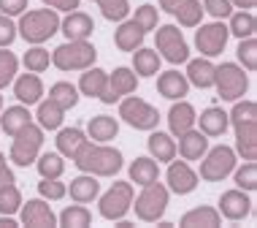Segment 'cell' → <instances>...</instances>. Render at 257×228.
<instances>
[{
  "instance_id": "1",
  "label": "cell",
  "mask_w": 257,
  "mask_h": 228,
  "mask_svg": "<svg viewBox=\"0 0 257 228\" xmlns=\"http://www.w3.org/2000/svg\"><path fill=\"white\" fill-rule=\"evenodd\" d=\"M73 163L79 171L92 177H114L122 171V152L108 147V144H98V141H87L84 147L73 155Z\"/></svg>"
},
{
  "instance_id": "2",
  "label": "cell",
  "mask_w": 257,
  "mask_h": 228,
  "mask_svg": "<svg viewBox=\"0 0 257 228\" xmlns=\"http://www.w3.org/2000/svg\"><path fill=\"white\" fill-rule=\"evenodd\" d=\"M54 33H60V17L54 9H36V11H22L17 25V36H22L27 44H44Z\"/></svg>"
},
{
  "instance_id": "3",
  "label": "cell",
  "mask_w": 257,
  "mask_h": 228,
  "mask_svg": "<svg viewBox=\"0 0 257 228\" xmlns=\"http://www.w3.org/2000/svg\"><path fill=\"white\" fill-rule=\"evenodd\" d=\"M98 60V49L89 41H65L52 52V65L60 71H84V68L95 65Z\"/></svg>"
},
{
  "instance_id": "4",
  "label": "cell",
  "mask_w": 257,
  "mask_h": 228,
  "mask_svg": "<svg viewBox=\"0 0 257 228\" xmlns=\"http://www.w3.org/2000/svg\"><path fill=\"white\" fill-rule=\"evenodd\" d=\"M41 147H44V128L36 125V122H27L22 130L14 133V141H11V152H9V161L14 166H27L36 163V158L41 155Z\"/></svg>"
},
{
  "instance_id": "5",
  "label": "cell",
  "mask_w": 257,
  "mask_h": 228,
  "mask_svg": "<svg viewBox=\"0 0 257 228\" xmlns=\"http://www.w3.org/2000/svg\"><path fill=\"white\" fill-rule=\"evenodd\" d=\"M168 196H171V190L155 179V182L144 185L141 196L133 201L130 209H136V217L144 220V223H157L165 215V209H168Z\"/></svg>"
},
{
  "instance_id": "6",
  "label": "cell",
  "mask_w": 257,
  "mask_h": 228,
  "mask_svg": "<svg viewBox=\"0 0 257 228\" xmlns=\"http://www.w3.org/2000/svg\"><path fill=\"white\" fill-rule=\"evenodd\" d=\"M235 169V149L227 144L206 149V155L200 158V179L203 182H222L225 177H230Z\"/></svg>"
},
{
  "instance_id": "7",
  "label": "cell",
  "mask_w": 257,
  "mask_h": 228,
  "mask_svg": "<svg viewBox=\"0 0 257 228\" xmlns=\"http://www.w3.org/2000/svg\"><path fill=\"white\" fill-rule=\"evenodd\" d=\"M214 87L222 101H238L249 90V76L238 63H222L214 73Z\"/></svg>"
},
{
  "instance_id": "8",
  "label": "cell",
  "mask_w": 257,
  "mask_h": 228,
  "mask_svg": "<svg viewBox=\"0 0 257 228\" xmlns=\"http://www.w3.org/2000/svg\"><path fill=\"white\" fill-rule=\"evenodd\" d=\"M119 117L127 122L130 128H136V130H155L157 122H160V112H157V109L152 106L149 101L138 98V95H133V93L119 103Z\"/></svg>"
},
{
  "instance_id": "9",
  "label": "cell",
  "mask_w": 257,
  "mask_h": 228,
  "mask_svg": "<svg viewBox=\"0 0 257 228\" xmlns=\"http://www.w3.org/2000/svg\"><path fill=\"white\" fill-rule=\"evenodd\" d=\"M133 206V182H114L100 196L98 212L103 220H122Z\"/></svg>"
},
{
  "instance_id": "10",
  "label": "cell",
  "mask_w": 257,
  "mask_h": 228,
  "mask_svg": "<svg viewBox=\"0 0 257 228\" xmlns=\"http://www.w3.org/2000/svg\"><path fill=\"white\" fill-rule=\"evenodd\" d=\"M157 54L160 60H168V63L179 65L190 60V46H187L184 33L176 25H163L157 27Z\"/></svg>"
},
{
  "instance_id": "11",
  "label": "cell",
  "mask_w": 257,
  "mask_h": 228,
  "mask_svg": "<svg viewBox=\"0 0 257 228\" xmlns=\"http://www.w3.org/2000/svg\"><path fill=\"white\" fill-rule=\"evenodd\" d=\"M227 38H230V33H227V25L222 19L208 22V25H198L195 30V46L203 57H219L227 46Z\"/></svg>"
},
{
  "instance_id": "12",
  "label": "cell",
  "mask_w": 257,
  "mask_h": 228,
  "mask_svg": "<svg viewBox=\"0 0 257 228\" xmlns=\"http://www.w3.org/2000/svg\"><path fill=\"white\" fill-rule=\"evenodd\" d=\"M168 174H165V179H168V188L171 193H176V196H187V193H192L198 188V182H200V177H198V171L190 166V161H168Z\"/></svg>"
},
{
  "instance_id": "13",
  "label": "cell",
  "mask_w": 257,
  "mask_h": 228,
  "mask_svg": "<svg viewBox=\"0 0 257 228\" xmlns=\"http://www.w3.org/2000/svg\"><path fill=\"white\" fill-rule=\"evenodd\" d=\"M136 87H138V76L133 68H114V73H108V85L106 90H103V95H100V101L103 103H116V101H122L124 95H130V93H136Z\"/></svg>"
},
{
  "instance_id": "14",
  "label": "cell",
  "mask_w": 257,
  "mask_h": 228,
  "mask_svg": "<svg viewBox=\"0 0 257 228\" xmlns=\"http://www.w3.org/2000/svg\"><path fill=\"white\" fill-rule=\"evenodd\" d=\"M19 217H22V225H27V228H54L57 225V215L46 204V198H30L27 204L22 201Z\"/></svg>"
},
{
  "instance_id": "15",
  "label": "cell",
  "mask_w": 257,
  "mask_h": 228,
  "mask_svg": "<svg viewBox=\"0 0 257 228\" xmlns=\"http://www.w3.org/2000/svg\"><path fill=\"white\" fill-rule=\"evenodd\" d=\"M219 215L222 217H227V220H244L249 217V212H252V198H249V193L246 190H241V188H233V190H225L219 196Z\"/></svg>"
},
{
  "instance_id": "16",
  "label": "cell",
  "mask_w": 257,
  "mask_h": 228,
  "mask_svg": "<svg viewBox=\"0 0 257 228\" xmlns=\"http://www.w3.org/2000/svg\"><path fill=\"white\" fill-rule=\"evenodd\" d=\"M60 30L65 33L68 41H89V36L95 33V22L92 17L84 11H68L65 19H60Z\"/></svg>"
},
{
  "instance_id": "17",
  "label": "cell",
  "mask_w": 257,
  "mask_h": 228,
  "mask_svg": "<svg viewBox=\"0 0 257 228\" xmlns=\"http://www.w3.org/2000/svg\"><path fill=\"white\" fill-rule=\"evenodd\" d=\"M14 95H17L19 103H25V106H33V103H38L44 98V82H41L38 73L27 71L22 76H14Z\"/></svg>"
},
{
  "instance_id": "18",
  "label": "cell",
  "mask_w": 257,
  "mask_h": 228,
  "mask_svg": "<svg viewBox=\"0 0 257 228\" xmlns=\"http://www.w3.org/2000/svg\"><path fill=\"white\" fill-rule=\"evenodd\" d=\"M235 155L244 161H257V117L254 120L235 122Z\"/></svg>"
},
{
  "instance_id": "19",
  "label": "cell",
  "mask_w": 257,
  "mask_h": 228,
  "mask_svg": "<svg viewBox=\"0 0 257 228\" xmlns=\"http://www.w3.org/2000/svg\"><path fill=\"white\" fill-rule=\"evenodd\" d=\"M208 149V136L203 130H195L190 128L187 133L179 136V144H176V152L184 158V161H200Z\"/></svg>"
},
{
  "instance_id": "20",
  "label": "cell",
  "mask_w": 257,
  "mask_h": 228,
  "mask_svg": "<svg viewBox=\"0 0 257 228\" xmlns=\"http://www.w3.org/2000/svg\"><path fill=\"white\" fill-rule=\"evenodd\" d=\"M195 106L192 103H187L184 98L182 101H173L171 112H168V128L173 136H182L187 133L190 128H195Z\"/></svg>"
},
{
  "instance_id": "21",
  "label": "cell",
  "mask_w": 257,
  "mask_h": 228,
  "mask_svg": "<svg viewBox=\"0 0 257 228\" xmlns=\"http://www.w3.org/2000/svg\"><path fill=\"white\" fill-rule=\"evenodd\" d=\"M157 93L168 101H182L187 93H190V82H187L184 73L179 71H165L157 76Z\"/></svg>"
},
{
  "instance_id": "22",
  "label": "cell",
  "mask_w": 257,
  "mask_h": 228,
  "mask_svg": "<svg viewBox=\"0 0 257 228\" xmlns=\"http://www.w3.org/2000/svg\"><path fill=\"white\" fill-rule=\"evenodd\" d=\"M214 73H217V65L211 63V57H198V60H187V82L195 85L200 90L214 87Z\"/></svg>"
},
{
  "instance_id": "23",
  "label": "cell",
  "mask_w": 257,
  "mask_h": 228,
  "mask_svg": "<svg viewBox=\"0 0 257 228\" xmlns=\"http://www.w3.org/2000/svg\"><path fill=\"white\" fill-rule=\"evenodd\" d=\"M116 133H119V122L114 120V117L108 114H95L89 117L87 122V139L98 141V144H108L116 139Z\"/></svg>"
},
{
  "instance_id": "24",
  "label": "cell",
  "mask_w": 257,
  "mask_h": 228,
  "mask_svg": "<svg viewBox=\"0 0 257 228\" xmlns=\"http://www.w3.org/2000/svg\"><path fill=\"white\" fill-rule=\"evenodd\" d=\"M179 225L182 228H219L222 215H219L217 206H195V209L184 212Z\"/></svg>"
},
{
  "instance_id": "25",
  "label": "cell",
  "mask_w": 257,
  "mask_h": 228,
  "mask_svg": "<svg viewBox=\"0 0 257 228\" xmlns=\"http://www.w3.org/2000/svg\"><path fill=\"white\" fill-rule=\"evenodd\" d=\"M144 36H147V33H144L133 19H122L119 27L114 30V44L119 52H136L138 46H144Z\"/></svg>"
},
{
  "instance_id": "26",
  "label": "cell",
  "mask_w": 257,
  "mask_h": 228,
  "mask_svg": "<svg viewBox=\"0 0 257 228\" xmlns=\"http://www.w3.org/2000/svg\"><path fill=\"white\" fill-rule=\"evenodd\" d=\"M195 125H200V130L208 139H214V136H222L230 128V120H227V112H222L219 106H208L200 117H195Z\"/></svg>"
},
{
  "instance_id": "27",
  "label": "cell",
  "mask_w": 257,
  "mask_h": 228,
  "mask_svg": "<svg viewBox=\"0 0 257 228\" xmlns=\"http://www.w3.org/2000/svg\"><path fill=\"white\" fill-rule=\"evenodd\" d=\"M68 193H71V198L76 204H89V201H95V198L100 196V182H98V177L84 174V171H81V177L71 179Z\"/></svg>"
},
{
  "instance_id": "28",
  "label": "cell",
  "mask_w": 257,
  "mask_h": 228,
  "mask_svg": "<svg viewBox=\"0 0 257 228\" xmlns=\"http://www.w3.org/2000/svg\"><path fill=\"white\" fill-rule=\"evenodd\" d=\"M147 147H149V155L157 163H168L176 158V141H173L171 133H163V130H149Z\"/></svg>"
},
{
  "instance_id": "29",
  "label": "cell",
  "mask_w": 257,
  "mask_h": 228,
  "mask_svg": "<svg viewBox=\"0 0 257 228\" xmlns=\"http://www.w3.org/2000/svg\"><path fill=\"white\" fill-rule=\"evenodd\" d=\"M106 85H108V73L103 68L89 65V68H84V73L79 79V93L87 95V98H100Z\"/></svg>"
},
{
  "instance_id": "30",
  "label": "cell",
  "mask_w": 257,
  "mask_h": 228,
  "mask_svg": "<svg viewBox=\"0 0 257 228\" xmlns=\"http://www.w3.org/2000/svg\"><path fill=\"white\" fill-rule=\"evenodd\" d=\"M57 130H60V133H57V139H54V141H57V152L62 158H71V161H73L76 152L89 141L87 133L81 128H57Z\"/></svg>"
},
{
  "instance_id": "31",
  "label": "cell",
  "mask_w": 257,
  "mask_h": 228,
  "mask_svg": "<svg viewBox=\"0 0 257 228\" xmlns=\"http://www.w3.org/2000/svg\"><path fill=\"white\" fill-rule=\"evenodd\" d=\"M27 122H33V114L27 112L25 103H19V106H9L0 117V130H3L6 136H14L17 130H22Z\"/></svg>"
},
{
  "instance_id": "32",
  "label": "cell",
  "mask_w": 257,
  "mask_h": 228,
  "mask_svg": "<svg viewBox=\"0 0 257 228\" xmlns=\"http://www.w3.org/2000/svg\"><path fill=\"white\" fill-rule=\"evenodd\" d=\"M155 179H160V163L155 158H136L130 163V182L144 188V185L155 182Z\"/></svg>"
},
{
  "instance_id": "33",
  "label": "cell",
  "mask_w": 257,
  "mask_h": 228,
  "mask_svg": "<svg viewBox=\"0 0 257 228\" xmlns=\"http://www.w3.org/2000/svg\"><path fill=\"white\" fill-rule=\"evenodd\" d=\"M38 125L44 128V130H57L60 125H62V117H65V109L62 106H57L52 98H41L38 101Z\"/></svg>"
},
{
  "instance_id": "34",
  "label": "cell",
  "mask_w": 257,
  "mask_h": 228,
  "mask_svg": "<svg viewBox=\"0 0 257 228\" xmlns=\"http://www.w3.org/2000/svg\"><path fill=\"white\" fill-rule=\"evenodd\" d=\"M133 71H136V76H155V73H160V54H157V49L138 46V49L133 52Z\"/></svg>"
},
{
  "instance_id": "35",
  "label": "cell",
  "mask_w": 257,
  "mask_h": 228,
  "mask_svg": "<svg viewBox=\"0 0 257 228\" xmlns=\"http://www.w3.org/2000/svg\"><path fill=\"white\" fill-rule=\"evenodd\" d=\"M230 25H227V33L235 38H246V36H254L257 33V19H254V14L252 11H233L230 17Z\"/></svg>"
},
{
  "instance_id": "36",
  "label": "cell",
  "mask_w": 257,
  "mask_h": 228,
  "mask_svg": "<svg viewBox=\"0 0 257 228\" xmlns=\"http://www.w3.org/2000/svg\"><path fill=\"white\" fill-rule=\"evenodd\" d=\"M57 223L62 228H87L89 223H92V212H89L84 204H71V206H65V209L60 212Z\"/></svg>"
},
{
  "instance_id": "37",
  "label": "cell",
  "mask_w": 257,
  "mask_h": 228,
  "mask_svg": "<svg viewBox=\"0 0 257 228\" xmlns=\"http://www.w3.org/2000/svg\"><path fill=\"white\" fill-rule=\"evenodd\" d=\"M49 98L68 112V109H73L76 103H79L81 93H79L76 85H71V82H54V85L49 87Z\"/></svg>"
},
{
  "instance_id": "38",
  "label": "cell",
  "mask_w": 257,
  "mask_h": 228,
  "mask_svg": "<svg viewBox=\"0 0 257 228\" xmlns=\"http://www.w3.org/2000/svg\"><path fill=\"white\" fill-rule=\"evenodd\" d=\"M36 169L44 179H57L65 171V161H62L60 152H44V155L36 158Z\"/></svg>"
},
{
  "instance_id": "39",
  "label": "cell",
  "mask_w": 257,
  "mask_h": 228,
  "mask_svg": "<svg viewBox=\"0 0 257 228\" xmlns=\"http://www.w3.org/2000/svg\"><path fill=\"white\" fill-rule=\"evenodd\" d=\"M173 17L179 19L182 27H198L203 19V6H200V0H182L173 11Z\"/></svg>"
},
{
  "instance_id": "40",
  "label": "cell",
  "mask_w": 257,
  "mask_h": 228,
  "mask_svg": "<svg viewBox=\"0 0 257 228\" xmlns=\"http://www.w3.org/2000/svg\"><path fill=\"white\" fill-rule=\"evenodd\" d=\"M25 68L27 71H33V73H44L46 68L52 65V54H49V49H44L41 44H33V49H27L25 52Z\"/></svg>"
},
{
  "instance_id": "41",
  "label": "cell",
  "mask_w": 257,
  "mask_h": 228,
  "mask_svg": "<svg viewBox=\"0 0 257 228\" xmlns=\"http://www.w3.org/2000/svg\"><path fill=\"white\" fill-rule=\"evenodd\" d=\"M238 63L244 71H254L257 68V38L254 36H246V38H238Z\"/></svg>"
},
{
  "instance_id": "42",
  "label": "cell",
  "mask_w": 257,
  "mask_h": 228,
  "mask_svg": "<svg viewBox=\"0 0 257 228\" xmlns=\"http://www.w3.org/2000/svg\"><path fill=\"white\" fill-rule=\"evenodd\" d=\"M233 182H235V188H241L246 193L257 190V163L246 161L241 169H233Z\"/></svg>"
},
{
  "instance_id": "43",
  "label": "cell",
  "mask_w": 257,
  "mask_h": 228,
  "mask_svg": "<svg viewBox=\"0 0 257 228\" xmlns=\"http://www.w3.org/2000/svg\"><path fill=\"white\" fill-rule=\"evenodd\" d=\"M92 3H98L100 14L108 19V22H122V19H127V14H130L127 0H92Z\"/></svg>"
},
{
  "instance_id": "44",
  "label": "cell",
  "mask_w": 257,
  "mask_h": 228,
  "mask_svg": "<svg viewBox=\"0 0 257 228\" xmlns=\"http://www.w3.org/2000/svg\"><path fill=\"white\" fill-rule=\"evenodd\" d=\"M19 68V60L14 57V52H9V46H0V90H6L14 82Z\"/></svg>"
},
{
  "instance_id": "45",
  "label": "cell",
  "mask_w": 257,
  "mask_h": 228,
  "mask_svg": "<svg viewBox=\"0 0 257 228\" xmlns=\"http://www.w3.org/2000/svg\"><path fill=\"white\" fill-rule=\"evenodd\" d=\"M22 206V193H19L17 182L0 188V215H17Z\"/></svg>"
},
{
  "instance_id": "46",
  "label": "cell",
  "mask_w": 257,
  "mask_h": 228,
  "mask_svg": "<svg viewBox=\"0 0 257 228\" xmlns=\"http://www.w3.org/2000/svg\"><path fill=\"white\" fill-rule=\"evenodd\" d=\"M38 193H41V198H49V201H60V198H65V196H68V188H65V182H60V177H57V179H44V177H41Z\"/></svg>"
},
{
  "instance_id": "47",
  "label": "cell",
  "mask_w": 257,
  "mask_h": 228,
  "mask_svg": "<svg viewBox=\"0 0 257 228\" xmlns=\"http://www.w3.org/2000/svg\"><path fill=\"white\" fill-rule=\"evenodd\" d=\"M235 103V106H233V112L230 114H227V120H230L233 122V125H235V122H244V120H254V117H257V103L254 101H233Z\"/></svg>"
},
{
  "instance_id": "48",
  "label": "cell",
  "mask_w": 257,
  "mask_h": 228,
  "mask_svg": "<svg viewBox=\"0 0 257 228\" xmlns=\"http://www.w3.org/2000/svg\"><path fill=\"white\" fill-rule=\"evenodd\" d=\"M133 22L138 25V27H141V30L144 33H149V30H155V27H157V9H155V6H138V9H136V17H133Z\"/></svg>"
},
{
  "instance_id": "49",
  "label": "cell",
  "mask_w": 257,
  "mask_h": 228,
  "mask_svg": "<svg viewBox=\"0 0 257 228\" xmlns=\"http://www.w3.org/2000/svg\"><path fill=\"white\" fill-rule=\"evenodd\" d=\"M203 11H208L214 19H227L233 14V3L230 0H203Z\"/></svg>"
},
{
  "instance_id": "50",
  "label": "cell",
  "mask_w": 257,
  "mask_h": 228,
  "mask_svg": "<svg viewBox=\"0 0 257 228\" xmlns=\"http://www.w3.org/2000/svg\"><path fill=\"white\" fill-rule=\"evenodd\" d=\"M17 38V25L11 22V17L0 14V46H11Z\"/></svg>"
},
{
  "instance_id": "51",
  "label": "cell",
  "mask_w": 257,
  "mask_h": 228,
  "mask_svg": "<svg viewBox=\"0 0 257 228\" xmlns=\"http://www.w3.org/2000/svg\"><path fill=\"white\" fill-rule=\"evenodd\" d=\"M22 11H27V0H0V14L6 17H19Z\"/></svg>"
},
{
  "instance_id": "52",
  "label": "cell",
  "mask_w": 257,
  "mask_h": 228,
  "mask_svg": "<svg viewBox=\"0 0 257 228\" xmlns=\"http://www.w3.org/2000/svg\"><path fill=\"white\" fill-rule=\"evenodd\" d=\"M17 179H14V171H11V166L9 161H6V155L0 152V188H6V185H14Z\"/></svg>"
},
{
  "instance_id": "53",
  "label": "cell",
  "mask_w": 257,
  "mask_h": 228,
  "mask_svg": "<svg viewBox=\"0 0 257 228\" xmlns=\"http://www.w3.org/2000/svg\"><path fill=\"white\" fill-rule=\"evenodd\" d=\"M46 6H49V9H54V11H76L79 9V3L81 0H44Z\"/></svg>"
},
{
  "instance_id": "54",
  "label": "cell",
  "mask_w": 257,
  "mask_h": 228,
  "mask_svg": "<svg viewBox=\"0 0 257 228\" xmlns=\"http://www.w3.org/2000/svg\"><path fill=\"white\" fill-rule=\"evenodd\" d=\"M157 3H160V9H163V11L173 14V11H176V6L182 3V0H157Z\"/></svg>"
},
{
  "instance_id": "55",
  "label": "cell",
  "mask_w": 257,
  "mask_h": 228,
  "mask_svg": "<svg viewBox=\"0 0 257 228\" xmlns=\"http://www.w3.org/2000/svg\"><path fill=\"white\" fill-rule=\"evenodd\" d=\"M230 3L235 6V9H244V11H252L257 6V0H230Z\"/></svg>"
},
{
  "instance_id": "56",
  "label": "cell",
  "mask_w": 257,
  "mask_h": 228,
  "mask_svg": "<svg viewBox=\"0 0 257 228\" xmlns=\"http://www.w3.org/2000/svg\"><path fill=\"white\" fill-rule=\"evenodd\" d=\"M0 228H19V223L14 220V215H0Z\"/></svg>"
},
{
  "instance_id": "57",
  "label": "cell",
  "mask_w": 257,
  "mask_h": 228,
  "mask_svg": "<svg viewBox=\"0 0 257 228\" xmlns=\"http://www.w3.org/2000/svg\"><path fill=\"white\" fill-rule=\"evenodd\" d=\"M0 112H3V95H0Z\"/></svg>"
}]
</instances>
